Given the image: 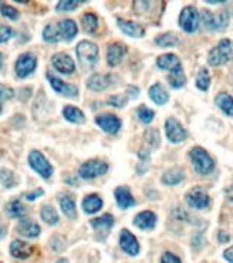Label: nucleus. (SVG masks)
<instances>
[{"label":"nucleus","instance_id":"nucleus-1","mask_svg":"<svg viewBox=\"0 0 233 263\" xmlns=\"http://www.w3.org/2000/svg\"><path fill=\"white\" fill-rule=\"evenodd\" d=\"M232 41H230V39H222V41L208 53V64L214 67L223 66L226 63H229V60L232 58Z\"/></svg>","mask_w":233,"mask_h":263},{"label":"nucleus","instance_id":"nucleus-2","mask_svg":"<svg viewBox=\"0 0 233 263\" xmlns=\"http://www.w3.org/2000/svg\"><path fill=\"white\" fill-rule=\"evenodd\" d=\"M98 47L90 42V41H80L76 47V54H78L79 63L83 68H92L98 61Z\"/></svg>","mask_w":233,"mask_h":263},{"label":"nucleus","instance_id":"nucleus-3","mask_svg":"<svg viewBox=\"0 0 233 263\" xmlns=\"http://www.w3.org/2000/svg\"><path fill=\"white\" fill-rule=\"evenodd\" d=\"M190 159L194 164V169L200 175H208L214 169V161L210 157V154L201 147H194L190 151Z\"/></svg>","mask_w":233,"mask_h":263},{"label":"nucleus","instance_id":"nucleus-4","mask_svg":"<svg viewBox=\"0 0 233 263\" xmlns=\"http://www.w3.org/2000/svg\"><path fill=\"white\" fill-rule=\"evenodd\" d=\"M29 166L38 173L39 176H42L44 179H49L53 175V166L50 164V161L44 156L42 153L38 150H34L29 153Z\"/></svg>","mask_w":233,"mask_h":263},{"label":"nucleus","instance_id":"nucleus-5","mask_svg":"<svg viewBox=\"0 0 233 263\" xmlns=\"http://www.w3.org/2000/svg\"><path fill=\"white\" fill-rule=\"evenodd\" d=\"M227 13L220 12V13H212L210 10H203L201 13V20L203 25L208 31H222L227 27Z\"/></svg>","mask_w":233,"mask_h":263},{"label":"nucleus","instance_id":"nucleus-6","mask_svg":"<svg viewBox=\"0 0 233 263\" xmlns=\"http://www.w3.org/2000/svg\"><path fill=\"white\" fill-rule=\"evenodd\" d=\"M108 164L101 160H89L79 168V175L83 179H94L107 173Z\"/></svg>","mask_w":233,"mask_h":263},{"label":"nucleus","instance_id":"nucleus-7","mask_svg":"<svg viewBox=\"0 0 233 263\" xmlns=\"http://www.w3.org/2000/svg\"><path fill=\"white\" fill-rule=\"evenodd\" d=\"M200 23V15L194 8H185L181 15H179V27L184 29L185 32H195Z\"/></svg>","mask_w":233,"mask_h":263},{"label":"nucleus","instance_id":"nucleus-8","mask_svg":"<svg viewBox=\"0 0 233 263\" xmlns=\"http://www.w3.org/2000/svg\"><path fill=\"white\" fill-rule=\"evenodd\" d=\"M187 202L191 208H195V209H203V208L208 207L210 204V197L207 194V190L204 188H197L191 189L188 194H187Z\"/></svg>","mask_w":233,"mask_h":263},{"label":"nucleus","instance_id":"nucleus-9","mask_svg":"<svg viewBox=\"0 0 233 263\" xmlns=\"http://www.w3.org/2000/svg\"><path fill=\"white\" fill-rule=\"evenodd\" d=\"M35 67H37V58L32 54L27 53V54H22L18 58V61L15 64V71H16L18 77L24 79V77H27L31 73H34Z\"/></svg>","mask_w":233,"mask_h":263},{"label":"nucleus","instance_id":"nucleus-10","mask_svg":"<svg viewBox=\"0 0 233 263\" xmlns=\"http://www.w3.org/2000/svg\"><path fill=\"white\" fill-rule=\"evenodd\" d=\"M166 137L171 142H181L187 138V131L175 118H168L165 123Z\"/></svg>","mask_w":233,"mask_h":263},{"label":"nucleus","instance_id":"nucleus-11","mask_svg":"<svg viewBox=\"0 0 233 263\" xmlns=\"http://www.w3.org/2000/svg\"><path fill=\"white\" fill-rule=\"evenodd\" d=\"M95 123L104 130L108 134H115L118 132V130L121 128V121L120 118L112 115V113H104V115H99L97 116Z\"/></svg>","mask_w":233,"mask_h":263},{"label":"nucleus","instance_id":"nucleus-12","mask_svg":"<svg viewBox=\"0 0 233 263\" xmlns=\"http://www.w3.org/2000/svg\"><path fill=\"white\" fill-rule=\"evenodd\" d=\"M51 63L56 70H58L60 73L63 75H72L75 71V61L72 60V57L64 54V53H60V54H56V56L51 58Z\"/></svg>","mask_w":233,"mask_h":263},{"label":"nucleus","instance_id":"nucleus-13","mask_svg":"<svg viewBox=\"0 0 233 263\" xmlns=\"http://www.w3.org/2000/svg\"><path fill=\"white\" fill-rule=\"evenodd\" d=\"M47 79H49L50 83L53 86V89L57 93L63 94V96H67V98H76L78 96V87L76 86L64 83L63 80H60L58 77L53 76L51 73H47Z\"/></svg>","mask_w":233,"mask_h":263},{"label":"nucleus","instance_id":"nucleus-14","mask_svg":"<svg viewBox=\"0 0 233 263\" xmlns=\"http://www.w3.org/2000/svg\"><path fill=\"white\" fill-rule=\"evenodd\" d=\"M120 246H121V249H123L127 254H130V256H136V254H138V252H140V246H138L137 238L131 234L128 230H123V231H121V235H120Z\"/></svg>","mask_w":233,"mask_h":263},{"label":"nucleus","instance_id":"nucleus-15","mask_svg":"<svg viewBox=\"0 0 233 263\" xmlns=\"http://www.w3.org/2000/svg\"><path fill=\"white\" fill-rule=\"evenodd\" d=\"M127 53V47L124 44H120V42H114L111 44L107 50V61L108 64L111 67L116 66L121 63L123 57L126 56Z\"/></svg>","mask_w":233,"mask_h":263},{"label":"nucleus","instance_id":"nucleus-16","mask_svg":"<svg viewBox=\"0 0 233 263\" xmlns=\"http://www.w3.org/2000/svg\"><path fill=\"white\" fill-rule=\"evenodd\" d=\"M112 76L109 75H101V73H97V75H92L89 79H87V87L90 90H95V92H101V90H105L107 87L111 86L112 83Z\"/></svg>","mask_w":233,"mask_h":263},{"label":"nucleus","instance_id":"nucleus-17","mask_svg":"<svg viewBox=\"0 0 233 263\" xmlns=\"http://www.w3.org/2000/svg\"><path fill=\"white\" fill-rule=\"evenodd\" d=\"M116 23H118L120 29L124 34L130 35V37L140 38L145 35V28L140 23H137V22H130V20H126V19H118Z\"/></svg>","mask_w":233,"mask_h":263},{"label":"nucleus","instance_id":"nucleus-18","mask_svg":"<svg viewBox=\"0 0 233 263\" xmlns=\"http://www.w3.org/2000/svg\"><path fill=\"white\" fill-rule=\"evenodd\" d=\"M9 250L13 257H16V259H27V257H29L32 254L34 247L29 246L28 243H25V242H22V240H13Z\"/></svg>","mask_w":233,"mask_h":263},{"label":"nucleus","instance_id":"nucleus-19","mask_svg":"<svg viewBox=\"0 0 233 263\" xmlns=\"http://www.w3.org/2000/svg\"><path fill=\"white\" fill-rule=\"evenodd\" d=\"M57 28L60 35L64 38L66 41H72L73 38L76 37V34H78V25L72 19H64V20L58 22Z\"/></svg>","mask_w":233,"mask_h":263},{"label":"nucleus","instance_id":"nucleus-20","mask_svg":"<svg viewBox=\"0 0 233 263\" xmlns=\"http://www.w3.org/2000/svg\"><path fill=\"white\" fill-rule=\"evenodd\" d=\"M115 201L116 204L120 205V208H123V209L133 207L136 204L134 198H133L131 192H130V189L127 188V186H120V188L115 189Z\"/></svg>","mask_w":233,"mask_h":263},{"label":"nucleus","instance_id":"nucleus-21","mask_svg":"<svg viewBox=\"0 0 233 263\" xmlns=\"http://www.w3.org/2000/svg\"><path fill=\"white\" fill-rule=\"evenodd\" d=\"M134 226L142 230H152L156 226V216L152 211H143L134 217Z\"/></svg>","mask_w":233,"mask_h":263},{"label":"nucleus","instance_id":"nucleus-22","mask_svg":"<svg viewBox=\"0 0 233 263\" xmlns=\"http://www.w3.org/2000/svg\"><path fill=\"white\" fill-rule=\"evenodd\" d=\"M18 231L22 235H25V237L34 238V237H38L41 228H39L38 224H35L31 220H22L19 224H18Z\"/></svg>","mask_w":233,"mask_h":263},{"label":"nucleus","instance_id":"nucleus-23","mask_svg":"<svg viewBox=\"0 0 233 263\" xmlns=\"http://www.w3.org/2000/svg\"><path fill=\"white\" fill-rule=\"evenodd\" d=\"M157 66L162 70L174 71V70L181 67V63H179V58L175 54H164V56H160L157 58Z\"/></svg>","mask_w":233,"mask_h":263},{"label":"nucleus","instance_id":"nucleus-24","mask_svg":"<svg viewBox=\"0 0 233 263\" xmlns=\"http://www.w3.org/2000/svg\"><path fill=\"white\" fill-rule=\"evenodd\" d=\"M184 170L181 169V168H172V169L166 170L165 173H164V176H162V182L166 183V185H171V186H174L176 183H179V182H182L184 180Z\"/></svg>","mask_w":233,"mask_h":263},{"label":"nucleus","instance_id":"nucleus-25","mask_svg":"<svg viewBox=\"0 0 233 263\" xmlns=\"http://www.w3.org/2000/svg\"><path fill=\"white\" fill-rule=\"evenodd\" d=\"M60 207L63 209V212L66 214L67 218L70 220H75L78 214H76V204H75V199L70 197V195H63L60 197Z\"/></svg>","mask_w":233,"mask_h":263},{"label":"nucleus","instance_id":"nucleus-26","mask_svg":"<svg viewBox=\"0 0 233 263\" xmlns=\"http://www.w3.org/2000/svg\"><path fill=\"white\" fill-rule=\"evenodd\" d=\"M149 96H150V99L157 105L166 104V101L169 99V94H168V92L164 89V86L160 85V83H155V85L150 87Z\"/></svg>","mask_w":233,"mask_h":263},{"label":"nucleus","instance_id":"nucleus-27","mask_svg":"<svg viewBox=\"0 0 233 263\" xmlns=\"http://www.w3.org/2000/svg\"><path fill=\"white\" fill-rule=\"evenodd\" d=\"M82 207H83V211L87 214H95L102 208V199L98 195H87L82 202Z\"/></svg>","mask_w":233,"mask_h":263},{"label":"nucleus","instance_id":"nucleus-28","mask_svg":"<svg viewBox=\"0 0 233 263\" xmlns=\"http://www.w3.org/2000/svg\"><path fill=\"white\" fill-rule=\"evenodd\" d=\"M216 105L223 111L226 115H233V98L229 93H219L216 98Z\"/></svg>","mask_w":233,"mask_h":263},{"label":"nucleus","instance_id":"nucleus-29","mask_svg":"<svg viewBox=\"0 0 233 263\" xmlns=\"http://www.w3.org/2000/svg\"><path fill=\"white\" fill-rule=\"evenodd\" d=\"M90 226L97 228V230H101V231H108L111 227L114 226V217L111 214H104L102 217L94 218L90 221Z\"/></svg>","mask_w":233,"mask_h":263},{"label":"nucleus","instance_id":"nucleus-30","mask_svg":"<svg viewBox=\"0 0 233 263\" xmlns=\"http://www.w3.org/2000/svg\"><path fill=\"white\" fill-rule=\"evenodd\" d=\"M6 212L12 218H24V217L27 216L28 209L20 204V201H12V202H9L6 205Z\"/></svg>","mask_w":233,"mask_h":263},{"label":"nucleus","instance_id":"nucleus-31","mask_svg":"<svg viewBox=\"0 0 233 263\" xmlns=\"http://www.w3.org/2000/svg\"><path fill=\"white\" fill-rule=\"evenodd\" d=\"M63 115L67 121L73 124H82L85 121V115L76 106H66L63 111Z\"/></svg>","mask_w":233,"mask_h":263},{"label":"nucleus","instance_id":"nucleus-32","mask_svg":"<svg viewBox=\"0 0 233 263\" xmlns=\"http://www.w3.org/2000/svg\"><path fill=\"white\" fill-rule=\"evenodd\" d=\"M155 42L159 47H175V45H178L181 42V39L172 32H166L164 35L156 38Z\"/></svg>","mask_w":233,"mask_h":263},{"label":"nucleus","instance_id":"nucleus-33","mask_svg":"<svg viewBox=\"0 0 233 263\" xmlns=\"http://www.w3.org/2000/svg\"><path fill=\"white\" fill-rule=\"evenodd\" d=\"M41 218H42L47 224H50V226H54V224H57L58 223L57 211L51 207V205H44V207L41 208Z\"/></svg>","mask_w":233,"mask_h":263},{"label":"nucleus","instance_id":"nucleus-34","mask_svg":"<svg viewBox=\"0 0 233 263\" xmlns=\"http://www.w3.org/2000/svg\"><path fill=\"white\" fill-rule=\"evenodd\" d=\"M0 182L3 183L5 188H13L18 185V178L12 170L2 169L0 170Z\"/></svg>","mask_w":233,"mask_h":263},{"label":"nucleus","instance_id":"nucleus-35","mask_svg":"<svg viewBox=\"0 0 233 263\" xmlns=\"http://www.w3.org/2000/svg\"><path fill=\"white\" fill-rule=\"evenodd\" d=\"M168 80H169V85L172 86L174 89L182 87V86L185 85V76L184 71H182V67H179V68H176L174 71H171Z\"/></svg>","mask_w":233,"mask_h":263},{"label":"nucleus","instance_id":"nucleus-36","mask_svg":"<svg viewBox=\"0 0 233 263\" xmlns=\"http://www.w3.org/2000/svg\"><path fill=\"white\" fill-rule=\"evenodd\" d=\"M82 27L86 31L87 34H94L98 29V18L94 13H86L82 18Z\"/></svg>","mask_w":233,"mask_h":263},{"label":"nucleus","instance_id":"nucleus-37","mask_svg":"<svg viewBox=\"0 0 233 263\" xmlns=\"http://www.w3.org/2000/svg\"><path fill=\"white\" fill-rule=\"evenodd\" d=\"M210 75H208V71H207V68H201L200 71H198V75H197V87L200 89V90H208V87H210Z\"/></svg>","mask_w":233,"mask_h":263},{"label":"nucleus","instance_id":"nucleus-38","mask_svg":"<svg viewBox=\"0 0 233 263\" xmlns=\"http://www.w3.org/2000/svg\"><path fill=\"white\" fill-rule=\"evenodd\" d=\"M42 37H44V39H45L47 42H58V39H60L61 35H60L58 28L56 25H47V27L44 28Z\"/></svg>","mask_w":233,"mask_h":263},{"label":"nucleus","instance_id":"nucleus-39","mask_svg":"<svg viewBox=\"0 0 233 263\" xmlns=\"http://www.w3.org/2000/svg\"><path fill=\"white\" fill-rule=\"evenodd\" d=\"M137 115H138L140 121L145 124L152 123V121H153V118H155V112H153L152 109H149L146 105H142V106H138V108H137Z\"/></svg>","mask_w":233,"mask_h":263},{"label":"nucleus","instance_id":"nucleus-40","mask_svg":"<svg viewBox=\"0 0 233 263\" xmlns=\"http://www.w3.org/2000/svg\"><path fill=\"white\" fill-rule=\"evenodd\" d=\"M0 12H2L3 16H6L8 19H12V20H16V19L19 18V12L15 9V8L9 6V5H5V3L0 5Z\"/></svg>","mask_w":233,"mask_h":263},{"label":"nucleus","instance_id":"nucleus-41","mask_svg":"<svg viewBox=\"0 0 233 263\" xmlns=\"http://www.w3.org/2000/svg\"><path fill=\"white\" fill-rule=\"evenodd\" d=\"M80 2H68V0H63V2H58L57 3V10L58 12H70V10L76 9Z\"/></svg>","mask_w":233,"mask_h":263},{"label":"nucleus","instance_id":"nucleus-42","mask_svg":"<svg viewBox=\"0 0 233 263\" xmlns=\"http://www.w3.org/2000/svg\"><path fill=\"white\" fill-rule=\"evenodd\" d=\"M15 35V31L8 27V25H0V44L9 41L10 38Z\"/></svg>","mask_w":233,"mask_h":263},{"label":"nucleus","instance_id":"nucleus-43","mask_svg":"<svg viewBox=\"0 0 233 263\" xmlns=\"http://www.w3.org/2000/svg\"><path fill=\"white\" fill-rule=\"evenodd\" d=\"M13 89L12 87H8V86L5 85H0V104L3 102V101H8V99H12L13 98Z\"/></svg>","mask_w":233,"mask_h":263},{"label":"nucleus","instance_id":"nucleus-44","mask_svg":"<svg viewBox=\"0 0 233 263\" xmlns=\"http://www.w3.org/2000/svg\"><path fill=\"white\" fill-rule=\"evenodd\" d=\"M109 104L116 108H123L127 104V98L124 94H115V96H111L109 99Z\"/></svg>","mask_w":233,"mask_h":263},{"label":"nucleus","instance_id":"nucleus-45","mask_svg":"<svg viewBox=\"0 0 233 263\" xmlns=\"http://www.w3.org/2000/svg\"><path fill=\"white\" fill-rule=\"evenodd\" d=\"M146 140L149 141L153 147H157L159 146V132L156 131V130H149V131L146 132Z\"/></svg>","mask_w":233,"mask_h":263},{"label":"nucleus","instance_id":"nucleus-46","mask_svg":"<svg viewBox=\"0 0 233 263\" xmlns=\"http://www.w3.org/2000/svg\"><path fill=\"white\" fill-rule=\"evenodd\" d=\"M160 263H181V260L175 256L174 253H169V252H166L164 253L162 256V259H160Z\"/></svg>","mask_w":233,"mask_h":263},{"label":"nucleus","instance_id":"nucleus-47","mask_svg":"<svg viewBox=\"0 0 233 263\" xmlns=\"http://www.w3.org/2000/svg\"><path fill=\"white\" fill-rule=\"evenodd\" d=\"M42 194H44V190H42V189H37V190H32V192L25 194V198H27L28 201H34V199H37L38 197H41Z\"/></svg>","mask_w":233,"mask_h":263},{"label":"nucleus","instance_id":"nucleus-48","mask_svg":"<svg viewBox=\"0 0 233 263\" xmlns=\"http://www.w3.org/2000/svg\"><path fill=\"white\" fill-rule=\"evenodd\" d=\"M127 94H128V98L136 99L137 96H138V89H137L136 86H128L127 87Z\"/></svg>","mask_w":233,"mask_h":263},{"label":"nucleus","instance_id":"nucleus-49","mask_svg":"<svg viewBox=\"0 0 233 263\" xmlns=\"http://www.w3.org/2000/svg\"><path fill=\"white\" fill-rule=\"evenodd\" d=\"M224 259H226L227 262L233 263V246L232 247H229V249L224 252Z\"/></svg>","mask_w":233,"mask_h":263},{"label":"nucleus","instance_id":"nucleus-50","mask_svg":"<svg viewBox=\"0 0 233 263\" xmlns=\"http://www.w3.org/2000/svg\"><path fill=\"white\" fill-rule=\"evenodd\" d=\"M229 234L227 233H224V231H219V242L220 243H226V242H229Z\"/></svg>","mask_w":233,"mask_h":263},{"label":"nucleus","instance_id":"nucleus-51","mask_svg":"<svg viewBox=\"0 0 233 263\" xmlns=\"http://www.w3.org/2000/svg\"><path fill=\"white\" fill-rule=\"evenodd\" d=\"M6 234V228L5 227H0V238H3Z\"/></svg>","mask_w":233,"mask_h":263},{"label":"nucleus","instance_id":"nucleus-52","mask_svg":"<svg viewBox=\"0 0 233 263\" xmlns=\"http://www.w3.org/2000/svg\"><path fill=\"white\" fill-rule=\"evenodd\" d=\"M2 67H3V54L0 53V70H2Z\"/></svg>","mask_w":233,"mask_h":263},{"label":"nucleus","instance_id":"nucleus-53","mask_svg":"<svg viewBox=\"0 0 233 263\" xmlns=\"http://www.w3.org/2000/svg\"><path fill=\"white\" fill-rule=\"evenodd\" d=\"M57 263H68L66 259H60V260H57Z\"/></svg>","mask_w":233,"mask_h":263},{"label":"nucleus","instance_id":"nucleus-54","mask_svg":"<svg viewBox=\"0 0 233 263\" xmlns=\"http://www.w3.org/2000/svg\"><path fill=\"white\" fill-rule=\"evenodd\" d=\"M2 111H3V105L0 104V112H2Z\"/></svg>","mask_w":233,"mask_h":263}]
</instances>
